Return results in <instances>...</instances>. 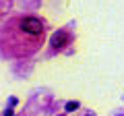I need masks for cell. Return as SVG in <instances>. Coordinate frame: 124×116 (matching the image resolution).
<instances>
[{
  "label": "cell",
  "instance_id": "cell-1",
  "mask_svg": "<svg viewBox=\"0 0 124 116\" xmlns=\"http://www.w3.org/2000/svg\"><path fill=\"white\" fill-rule=\"evenodd\" d=\"M21 29L27 33H44V23L35 17H27L21 21Z\"/></svg>",
  "mask_w": 124,
  "mask_h": 116
},
{
  "label": "cell",
  "instance_id": "cell-2",
  "mask_svg": "<svg viewBox=\"0 0 124 116\" xmlns=\"http://www.w3.org/2000/svg\"><path fill=\"white\" fill-rule=\"evenodd\" d=\"M68 41H70V35H68L66 31H58V33H54V35H52V46H54V50H62Z\"/></svg>",
  "mask_w": 124,
  "mask_h": 116
},
{
  "label": "cell",
  "instance_id": "cell-3",
  "mask_svg": "<svg viewBox=\"0 0 124 116\" xmlns=\"http://www.w3.org/2000/svg\"><path fill=\"white\" fill-rule=\"evenodd\" d=\"M79 108V102H68L66 104V112H72V110H77Z\"/></svg>",
  "mask_w": 124,
  "mask_h": 116
}]
</instances>
